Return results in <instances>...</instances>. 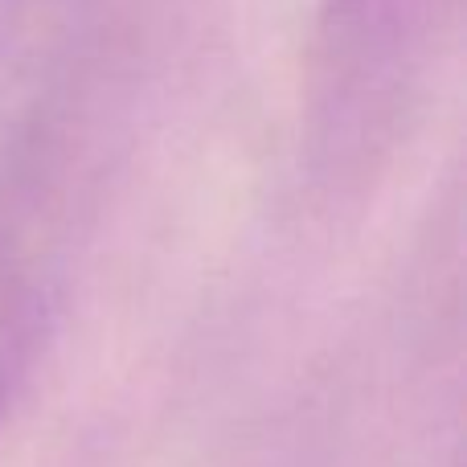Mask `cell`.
<instances>
[]
</instances>
